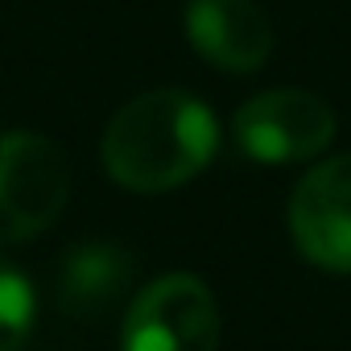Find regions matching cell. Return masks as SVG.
Returning a JSON list of instances; mask_svg holds the SVG:
<instances>
[{
	"label": "cell",
	"instance_id": "cell-1",
	"mask_svg": "<svg viewBox=\"0 0 351 351\" xmlns=\"http://www.w3.org/2000/svg\"><path fill=\"white\" fill-rule=\"evenodd\" d=\"M219 149L215 112L186 91H145L124 104L104 141V169L128 191L161 195L191 182Z\"/></svg>",
	"mask_w": 351,
	"mask_h": 351
},
{
	"label": "cell",
	"instance_id": "cell-2",
	"mask_svg": "<svg viewBox=\"0 0 351 351\" xmlns=\"http://www.w3.org/2000/svg\"><path fill=\"white\" fill-rule=\"evenodd\" d=\"M71 165L42 132H0V244L42 236L66 207Z\"/></svg>",
	"mask_w": 351,
	"mask_h": 351
},
{
	"label": "cell",
	"instance_id": "cell-3",
	"mask_svg": "<svg viewBox=\"0 0 351 351\" xmlns=\"http://www.w3.org/2000/svg\"><path fill=\"white\" fill-rule=\"evenodd\" d=\"M219 306L191 273H165L136 293L124 314L120 351H215Z\"/></svg>",
	"mask_w": 351,
	"mask_h": 351
},
{
	"label": "cell",
	"instance_id": "cell-4",
	"mask_svg": "<svg viewBox=\"0 0 351 351\" xmlns=\"http://www.w3.org/2000/svg\"><path fill=\"white\" fill-rule=\"evenodd\" d=\"M236 145L261 161V165H285V161H306L322 153L335 136V112L298 87H277L265 95H252L236 120H232Z\"/></svg>",
	"mask_w": 351,
	"mask_h": 351
},
{
	"label": "cell",
	"instance_id": "cell-5",
	"mask_svg": "<svg viewBox=\"0 0 351 351\" xmlns=\"http://www.w3.org/2000/svg\"><path fill=\"white\" fill-rule=\"evenodd\" d=\"M298 252L326 273H351V153L314 165L289 199Z\"/></svg>",
	"mask_w": 351,
	"mask_h": 351
},
{
	"label": "cell",
	"instance_id": "cell-6",
	"mask_svg": "<svg viewBox=\"0 0 351 351\" xmlns=\"http://www.w3.org/2000/svg\"><path fill=\"white\" fill-rule=\"evenodd\" d=\"M186 38L211 66L232 75L256 71L273 50V29L256 0H191Z\"/></svg>",
	"mask_w": 351,
	"mask_h": 351
},
{
	"label": "cell",
	"instance_id": "cell-7",
	"mask_svg": "<svg viewBox=\"0 0 351 351\" xmlns=\"http://www.w3.org/2000/svg\"><path fill=\"white\" fill-rule=\"evenodd\" d=\"M128 277V261L108 248V244H91V248H75L62 261V293L71 298V310H95L108 306L120 285Z\"/></svg>",
	"mask_w": 351,
	"mask_h": 351
},
{
	"label": "cell",
	"instance_id": "cell-8",
	"mask_svg": "<svg viewBox=\"0 0 351 351\" xmlns=\"http://www.w3.org/2000/svg\"><path fill=\"white\" fill-rule=\"evenodd\" d=\"M38 318L34 285L9 261H0V351H21Z\"/></svg>",
	"mask_w": 351,
	"mask_h": 351
}]
</instances>
